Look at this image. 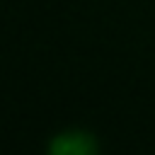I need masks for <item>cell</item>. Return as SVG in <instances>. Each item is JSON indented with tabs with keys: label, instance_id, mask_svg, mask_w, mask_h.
Returning a JSON list of instances; mask_svg holds the SVG:
<instances>
[{
	"label": "cell",
	"instance_id": "6da1fadb",
	"mask_svg": "<svg viewBox=\"0 0 155 155\" xmlns=\"http://www.w3.org/2000/svg\"><path fill=\"white\" fill-rule=\"evenodd\" d=\"M48 155H97V140L87 131H65L51 140Z\"/></svg>",
	"mask_w": 155,
	"mask_h": 155
}]
</instances>
